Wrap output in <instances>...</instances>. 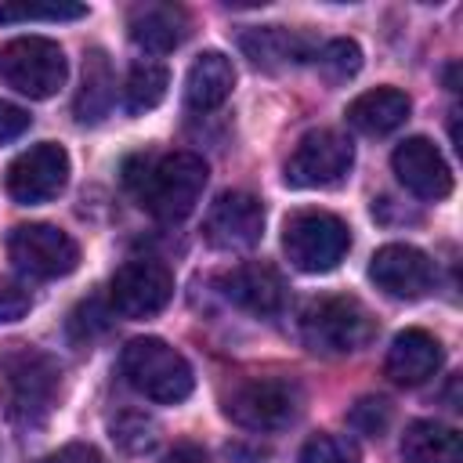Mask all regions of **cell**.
I'll list each match as a JSON object with an SVG mask.
<instances>
[{
	"instance_id": "83f0119b",
	"label": "cell",
	"mask_w": 463,
	"mask_h": 463,
	"mask_svg": "<svg viewBox=\"0 0 463 463\" xmlns=\"http://www.w3.org/2000/svg\"><path fill=\"white\" fill-rule=\"evenodd\" d=\"M347 423H351L358 434H365V438H380V434L387 430V423H391V405H387L383 398H362V402L351 405Z\"/></svg>"
},
{
	"instance_id": "6da1fadb",
	"label": "cell",
	"mask_w": 463,
	"mask_h": 463,
	"mask_svg": "<svg viewBox=\"0 0 463 463\" xmlns=\"http://www.w3.org/2000/svg\"><path fill=\"white\" fill-rule=\"evenodd\" d=\"M206 163L195 152H170L163 159H145L141 174H130V184L137 192V203L163 224L184 221L203 188H206Z\"/></svg>"
},
{
	"instance_id": "f546056e",
	"label": "cell",
	"mask_w": 463,
	"mask_h": 463,
	"mask_svg": "<svg viewBox=\"0 0 463 463\" xmlns=\"http://www.w3.org/2000/svg\"><path fill=\"white\" fill-rule=\"evenodd\" d=\"M25 130H29V112L11 105V101H0V145L22 137Z\"/></svg>"
},
{
	"instance_id": "7a4b0ae2",
	"label": "cell",
	"mask_w": 463,
	"mask_h": 463,
	"mask_svg": "<svg viewBox=\"0 0 463 463\" xmlns=\"http://www.w3.org/2000/svg\"><path fill=\"white\" fill-rule=\"evenodd\" d=\"M58 365L54 358L25 347V344H14L0 354V387H4V398H7V412L18 420V423H43L51 405H54V394H58Z\"/></svg>"
},
{
	"instance_id": "8992f818",
	"label": "cell",
	"mask_w": 463,
	"mask_h": 463,
	"mask_svg": "<svg viewBox=\"0 0 463 463\" xmlns=\"http://www.w3.org/2000/svg\"><path fill=\"white\" fill-rule=\"evenodd\" d=\"M0 80L25 98H54L65 83V54L47 36H18L0 47Z\"/></svg>"
},
{
	"instance_id": "603a6c76",
	"label": "cell",
	"mask_w": 463,
	"mask_h": 463,
	"mask_svg": "<svg viewBox=\"0 0 463 463\" xmlns=\"http://www.w3.org/2000/svg\"><path fill=\"white\" fill-rule=\"evenodd\" d=\"M170 72L159 61H134L123 83V105L127 112H148L166 98Z\"/></svg>"
},
{
	"instance_id": "5bb4252c",
	"label": "cell",
	"mask_w": 463,
	"mask_h": 463,
	"mask_svg": "<svg viewBox=\"0 0 463 463\" xmlns=\"http://www.w3.org/2000/svg\"><path fill=\"white\" fill-rule=\"evenodd\" d=\"M221 293L235 307H242L250 315H260V318H271L286 307L282 275L271 264H260V260H246V264H235L232 271H224L221 275Z\"/></svg>"
},
{
	"instance_id": "cb8c5ba5",
	"label": "cell",
	"mask_w": 463,
	"mask_h": 463,
	"mask_svg": "<svg viewBox=\"0 0 463 463\" xmlns=\"http://www.w3.org/2000/svg\"><path fill=\"white\" fill-rule=\"evenodd\" d=\"M109 434H112V441H116L127 456H141V452H148V449L159 441L156 420L145 416V412H134V409L119 412V416L109 423Z\"/></svg>"
},
{
	"instance_id": "4dcf8cb0",
	"label": "cell",
	"mask_w": 463,
	"mask_h": 463,
	"mask_svg": "<svg viewBox=\"0 0 463 463\" xmlns=\"http://www.w3.org/2000/svg\"><path fill=\"white\" fill-rule=\"evenodd\" d=\"M40 463H105V459H101V452H98L94 445H80V441H72V445H61L58 452L43 456Z\"/></svg>"
},
{
	"instance_id": "d6986e66",
	"label": "cell",
	"mask_w": 463,
	"mask_h": 463,
	"mask_svg": "<svg viewBox=\"0 0 463 463\" xmlns=\"http://www.w3.org/2000/svg\"><path fill=\"white\" fill-rule=\"evenodd\" d=\"M409 94L398 90V87H376V90H365L358 94L351 105H347V123L369 137H383L391 130H398L405 119H409Z\"/></svg>"
},
{
	"instance_id": "277c9868",
	"label": "cell",
	"mask_w": 463,
	"mask_h": 463,
	"mask_svg": "<svg viewBox=\"0 0 463 463\" xmlns=\"http://www.w3.org/2000/svg\"><path fill=\"white\" fill-rule=\"evenodd\" d=\"M300 336L311 351L322 354H351L373 344L376 318L354 297H318L300 315Z\"/></svg>"
},
{
	"instance_id": "4fadbf2b",
	"label": "cell",
	"mask_w": 463,
	"mask_h": 463,
	"mask_svg": "<svg viewBox=\"0 0 463 463\" xmlns=\"http://www.w3.org/2000/svg\"><path fill=\"white\" fill-rule=\"evenodd\" d=\"M369 279L394 300H420L434 286V260L405 242H387L369 260Z\"/></svg>"
},
{
	"instance_id": "9a60e30c",
	"label": "cell",
	"mask_w": 463,
	"mask_h": 463,
	"mask_svg": "<svg viewBox=\"0 0 463 463\" xmlns=\"http://www.w3.org/2000/svg\"><path fill=\"white\" fill-rule=\"evenodd\" d=\"M391 166H394L398 181L420 199H445L452 192V170H449L445 156L438 152V145L427 137L402 141L391 156Z\"/></svg>"
},
{
	"instance_id": "8fae6325",
	"label": "cell",
	"mask_w": 463,
	"mask_h": 463,
	"mask_svg": "<svg viewBox=\"0 0 463 463\" xmlns=\"http://www.w3.org/2000/svg\"><path fill=\"white\" fill-rule=\"evenodd\" d=\"M264 235V206L257 195L250 192H221L203 221V239L213 250L224 253H239V250H253Z\"/></svg>"
},
{
	"instance_id": "5b68a950",
	"label": "cell",
	"mask_w": 463,
	"mask_h": 463,
	"mask_svg": "<svg viewBox=\"0 0 463 463\" xmlns=\"http://www.w3.org/2000/svg\"><path fill=\"white\" fill-rule=\"evenodd\" d=\"M282 250L297 271H333L351 250V228L326 210H300L282 228Z\"/></svg>"
},
{
	"instance_id": "30bf717a",
	"label": "cell",
	"mask_w": 463,
	"mask_h": 463,
	"mask_svg": "<svg viewBox=\"0 0 463 463\" xmlns=\"http://www.w3.org/2000/svg\"><path fill=\"white\" fill-rule=\"evenodd\" d=\"M7 257L33 279H58L80 264V246L54 224H18L7 235Z\"/></svg>"
},
{
	"instance_id": "ac0fdd59",
	"label": "cell",
	"mask_w": 463,
	"mask_h": 463,
	"mask_svg": "<svg viewBox=\"0 0 463 463\" xmlns=\"http://www.w3.org/2000/svg\"><path fill=\"white\" fill-rule=\"evenodd\" d=\"M441 358H445V351L427 329H402L387 347L383 369H387V376L394 383L416 387V383L430 380L441 369Z\"/></svg>"
},
{
	"instance_id": "7c38bea8",
	"label": "cell",
	"mask_w": 463,
	"mask_h": 463,
	"mask_svg": "<svg viewBox=\"0 0 463 463\" xmlns=\"http://www.w3.org/2000/svg\"><path fill=\"white\" fill-rule=\"evenodd\" d=\"M69 181V152L54 141H40L25 148L11 166H7V192L14 203L36 206L54 199Z\"/></svg>"
},
{
	"instance_id": "f1b7e54d",
	"label": "cell",
	"mask_w": 463,
	"mask_h": 463,
	"mask_svg": "<svg viewBox=\"0 0 463 463\" xmlns=\"http://www.w3.org/2000/svg\"><path fill=\"white\" fill-rule=\"evenodd\" d=\"M33 307V293L18 279H0V326L25 318Z\"/></svg>"
},
{
	"instance_id": "1f68e13d",
	"label": "cell",
	"mask_w": 463,
	"mask_h": 463,
	"mask_svg": "<svg viewBox=\"0 0 463 463\" xmlns=\"http://www.w3.org/2000/svg\"><path fill=\"white\" fill-rule=\"evenodd\" d=\"M163 463H210V459H206V452H203L199 445L181 441V445H174V449L163 456Z\"/></svg>"
},
{
	"instance_id": "44dd1931",
	"label": "cell",
	"mask_w": 463,
	"mask_h": 463,
	"mask_svg": "<svg viewBox=\"0 0 463 463\" xmlns=\"http://www.w3.org/2000/svg\"><path fill=\"white\" fill-rule=\"evenodd\" d=\"M405 463H463V441L452 427L438 420H416L402 434Z\"/></svg>"
},
{
	"instance_id": "484cf974",
	"label": "cell",
	"mask_w": 463,
	"mask_h": 463,
	"mask_svg": "<svg viewBox=\"0 0 463 463\" xmlns=\"http://www.w3.org/2000/svg\"><path fill=\"white\" fill-rule=\"evenodd\" d=\"M300 463H362L358 445L340 434H315L300 449Z\"/></svg>"
},
{
	"instance_id": "52a82bcc",
	"label": "cell",
	"mask_w": 463,
	"mask_h": 463,
	"mask_svg": "<svg viewBox=\"0 0 463 463\" xmlns=\"http://www.w3.org/2000/svg\"><path fill=\"white\" fill-rule=\"evenodd\" d=\"M300 387L282 376L246 380L224 398V412L246 430H282L300 416Z\"/></svg>"
},
{
	"instance_id": "ffe728a7",
	"label": "cell",
	"mask_w": 463,
	"mask_h": 463,
	"mask_svg": "<svg viewBox=\"0 0 463 463\" xmlns=\"http://www.w3.org/2000/svg\"><path fill=\"white\" fill-rule=\"evenodd\" d=\"M235 87V69H232V58L221 54V51H203L192 69H188V80H184V105L195 109V112H210L217 109Z\"/></svg>"
},
{
	"instance_id": "7402d4cb",
	"label": "cell",
	"mask_w": 463,
	"mask_h": 463,
	"mask_svg": "<svg viewBox=\"0 0 463 463\" xmlns=\"http://www.w3.org/2000/svg\"><path fill=\"white\" fill-rule=\"evenodd\" d=\"M112 94H116V80H112L109 58L101 51H90L87 61H83V87H80V98H76V116L83 123L101 119L112 105Z\"/></svg>"
},
{
	"instance_id": "2e32d148",
	"label": "cell",
	"mask_w": 463,
	"mask_h": 463,
	"mask_svg": "<svg viewBox=\"0 0 463 463\" xmlns=\"http://www.w3.org/2000/svg\"><path fill=\"white\" fill-rule=\"evenodd\" d=\"M239 47L242 54L257 65V69H286V65H304V61H315L318 54V43L307 36V33H297V29H286V25H257V29H246L239 36Z\"/></svg>"
},
{
	"instance_id": "3957f363",
	"label": "cell",
	"mask_w": 463,
	"mask_h": 463,
	"mask_svg": "<svg viewBox=\"0 0 463 463\" xmlns=\"http://www.w3.org/2000/svg\"><path fill=\"white\" fill-rule=\"evenodd\" d=\"M119 369L134 391H141L152 402H166V405L184 402L195 387V376H192V365L184 362V354L174 351L159 336L130 340L119 354Z\"/></svg>"
},
{
	"instance_id": "d4e9b609",
	"label": "cell",
	"mask_w": 463,
	"mask_h": 463,
	"mask_svg": "<svg viewBox=\"0 0 463 463\" xmlns=\"http://www.w3.org/2000/svg\"><path fill=\"white\" fill-rule=\"evenodd\" d=\"M315 65H318V72L329 83H344V80H351L362 69V47L354 40H344V36L340 40H329V43L318 47Z\"/></svg>"
},
{
	"instance_id": "e0dca14e",
	"label": "cell",
	"mask_w": 463,
	"mask_h": 463,
	"mask_svg": "<svg viewBox=\"0 0 463 463\" xmlns=\"http://www.w3.org/2000/svg\"><path fill=\"white\" fill-rule=\"evenodd\" d=\"M127 29L137 47L166 54L184 43V36L192 33V18L181 4H137L127 14Z\"/></svg>"
},
{
	"instance_id": "9c48e42d",
	"label": "cell",
	"mask_w": 463,
	"mask_h": 463,
	"mask_svg": "<svg viewBox=\"0 0 463 463\" xmlns=\"http://www.w3.org/2000/svg\"><path fill=\"white\" fill-rule=\"evenodd\" d=\"M174 297V271L156 257H134L116 268L109 282V304L123 318H152Z\"/></svg>"
},
{
	"instance_id": "4316f807",
	"label": "cell",
	"mask_w": 463,
	"mask_h": 463,
	"mask_svg": "<svg viewBox=\"0 0 463 463\" xmlns=\"http://www.w3.org/2000/svg\"><path fill=\"white\" fill-rule=\"evenodd\" d=\"M83 14H87L83 4H7V7H0V22H36V18L72 22Z\"/></svg>"
},
{
	"instance_id": "ba28073f",
	"label": "cell",
	"mask_w": 463,
	"mask_h": 463,
	"mask_svg": "<svg viewBox=\"0 0 463 463\" xmlns=\"http://www.w3.org/2000/svg\"><path fill=\"white\" fill-rule=\"evenodd\" d=\"M354 148L336 130H311L297 141L286 159V184L289 188H333L351 174Z\"/></svg>"
}]
</instances>
